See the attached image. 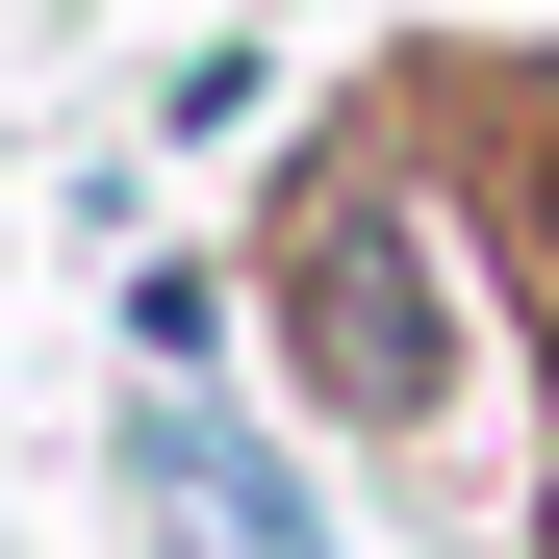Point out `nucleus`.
<instances>
[{
	"instance_id": "nucleus-1",
	"label": "nucleus",
	"mask_w": 559,
	"mask_h": 559,
	"mask_svg": "<svg viewBox=\"0 0 559 559\" xmlns=\"http://www.w3.org/2000/svg\"><path fill=\"white\" fill-rule=\"evenodd\" d=\"M280 356H306L356 432H432L457 407V306H432V229L382 204V178H306V204H280Z\"/></svg>"
},
{
	"instance_id": "nucleus-2",
	"label": "nucleus",
	"mask_w": 559,
	"mask_h": 559,
	"mask_svg": "<svg viewBox=\"0 0 559 559\" xmlns=\"http://www.w3.org/2000/svg\"><path fill=\"white\" fill-rule=\"evenodd\" d=\"M128 534H153V559H331L306 457L229 432V407H128Z\"/></svg>"
}]
</instances>
